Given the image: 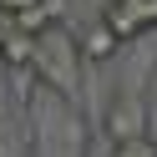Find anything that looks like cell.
<instances>
[{"mask_svg":"<svg viewBox=\"0 0 157 157\" xmlns=\"http://www.w3.org/2000/svg\"><path fill=\"white\" fill-rule=\"evenodd\" d=\"M31 56H36V31H25V25L15 21V31L0 41V61L10 71V66H31Z\"/></svg>","mask_w":157,"mask_h":157,"instance_id":"obj_4","label":"cell"},{"mask_svg":"<svg viewBox=\"0 0 157 157\" xmlns=\"http://www.w3.org/2000/svg\"><path fill=\"white\" fill-rule=\"evenodd\" d=\"M76 41H81V56H86V66H106V61H117V56H122V36L112 31V25L101 21V15H96L91 25H86V31H76Z\"/></svg>","mask_w":157,"mask_h":157,"instance_id":"obj_3","label":"cell"},{"mask_svg":"<svg viewBox=\"0 0 157 157\" xmlns=\"http://www.w3.org/2000/svg\"><path fill=\"white\" fill-rule=\"evenodd\" d=\"M36 76H41L46 91H61L66 101L81 106L86 96V56H81V41L66 21H51L36 31V56H31Z\"/></svg>","mask_w":157,"mask_h":157,"instance_id":"obj_1","label":"cell"},{"mask_svg":"<svg viewBox=\"0 0 157 157\" xmlns=\"http://www.w3.org/2000/svg\"><path fill=\"white\" fill-rule=\"evenodd\" d=\"M36 0H0V10H10V15H21V10H31Z\"/></svg>","mask_w":157,"mask_h":157,"instance_id":"obj_6","label":"cell"},{"mask_svg":"<svg viewBox=\"0 0 157 157\" xmlns=\"http://www.w3.org/2000/svg\"><path fill=\"white\" fill-rule=\"evenodd\" d=\"M106 157H157V137H127V142H112V152Z\"/></svg>","mask_w":157,"mask_h":157,"instance_id":"obj_5","label":"cell"},{"mask_svg":"<svg viewBox=\"0 0 157 157\" xmlns=\"http://www.w3.org/2000/svg\"><path fill=\"white\" fill-rule=\"evenodd\" d=\"M101 132H106V142L147 137V132H152V106H147V91H127V86H117L112 101H106V112H101Z\"/></svg>","mask_w":157,"mask_h":157,"instance_id":"obj_2","label":"cell"}]
</instances>
